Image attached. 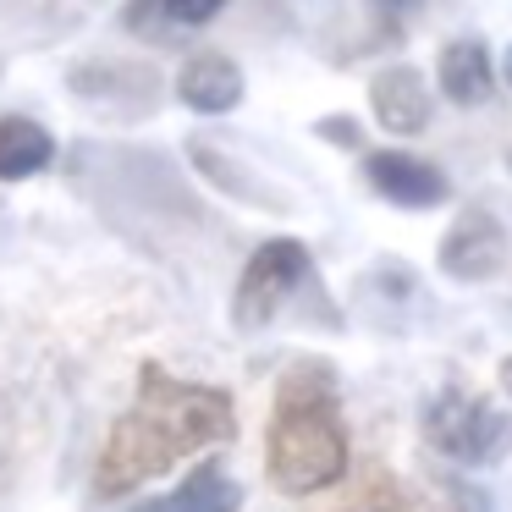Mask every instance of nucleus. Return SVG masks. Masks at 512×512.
<instances>
[{
	"label": "nucleus",
	"instance_id": "dca6fc26",
	"mask_svg": "<svg viewBox=\"0 0 512 512\" xmlns=\"http://www.w3.org/2000/svg\"><path fill=\"white\" fill-rule=\"evenodd\" d=\"M501 78H507V89H512V45H507V56H501Z\"/></svg>",
	"mask_w": 512,
	"mask_h": 512
},
{
	"label": "nucleus",
	"instance_id": "2eb2a0df",
	"mask_svg": "<svg viewBox=\"0 0 512 512\" xmlns=\"http://www.w3.org/2000/svg\"><path fill=\"white\" fill-rule=\"evenodd\" d=\"M501 386H507V397H512V353L501 358Z\"/></svg>",
	"mask_w": 512,
	"mask_h": 512
},
{
	"label": "nucleus",
	"instance_id": "1a4fd4ad",
	"mask_svg": "<svg viewBox=\"0 0 512 512\" xmlns=\"http://www.w3.org/2000/svg\"><path fill=\"white\" fill-rule=\"evenodd\" d=\"M435 72H441V94L452 105H485L496 94V67H490V50L479 39H452Z\"/></svg>",
	"mask_w": 512,
	"mask_h": 512
},
{
	"label": "nucleus",
	"instance_id": "9d476101",
	"mask_svg": "<svg viewBox=\"0 0 512 512\" xmlns=\"http://www.w3.org/2000/svg\"><path fill=\"white\" fill-rule=\"evenodd\" d=\"M237 507H243V485L221 463H199L188 468V479L166 501H149L144 512H237Z\"/></svg>",
	"mask_w": 512,
	"mask_h": 512
},
{
	"label": "nucleus",
	"instance_id": "ddd939ff",
	"mask_svg": "<svg viewBox=\"0 0 512 512\" xmlns=\"http://www.w3.org/2000/svg\"><path fill=\"white\" fill-rule=\"evenodd\" d=\"M160 12L171 17L177 28H204L226 12V0H160Z\"/></svg>",
	"mask_w": 512,
	"mask_h": 512
},
{
	"label": "nucleus",
	"instance_id": "4468645a",
	"mask_svg": "<svg viewBox=\"0 0 512 512\" xmlns=\"http://www.w3.org/2000/svg\"><path fill=\"white\" fill-rule=\"evenodd\" d=\"M375 6V17H380V28H386V39H397V28L408 23L413 12H419L424 0H369Z\"/></svg>",
	"mask_w": 512,
	"mask_h": 512
},
{
	"label": "nucleus",
	"instance_id": "20e7f679",
	"mask_svg": "<svg viewBox=\"0 0 512 512\" xmlns=\"http://www.w3.org/2000/svg\"><path fill=\"white\" fill-rule=\"evenodd\" d=\"M309 276H314V259H309V248H303L298 237H270V243H259L254 259L243 265V276H237L232 320L243 325V331L270 325Z\"/></svg>",
	"mask_w": 512,
	"mask_h": 512
},
{
	"label": "nucleus",
	"instance_id": "6e6552de",
	"mask_svg": "<svg viewBox=\"0 0 512 512\" xmlns=\"http://www.w3.org/2000/svg\"><path fill=\"white\" fill-rule=\"evenodd\" d=\"M243 67L232 56H215V50H199V56L182 61L177 72V100L188 111H204V116H221L232 105H243Z\"/></svg>",
	"mask_w": 512,
	"mask_h": 512
},
{
	"label": "nucleus",
	"instance_id": "9b49d317",
	"mask_svg": "<svg viewBox=\"0 0 512 512\" xmlns=\"http://www.w3.org/2000/svg\"><path fill=\"white\" fill-rule=\"evenodd\" d=\"M56 160V138L34 116H0V182H28Z\"/></svg>",
	"mask_w": 512,
	"mask_h": 512
},
{
	"label": "nucleus",
	"instance_id": "0eeeda50",
	"mask_svg": "<svg viewBox=\"0 0 512 512\" xmlns=\"http://www.w3.org/2000/svg\"><path fill=\"white\" fill-rule=\"evenodd\" d=\"M369 105H375V122L397 138L424 133V127H430V111H435L430 83L413 67H380L375 78H369Z\"/></svg>",
	"mask_w": 512,
	"mask_h": 512
},
{
	"label": "nucleus",
	"instance_id": "7ed1b4c3",
	"mask_svg": "<svg viewBox=\"0 0 512 512\" xmlns=\"http://www.w3.org/2000/svg\"><path fill=\"white\" fill-rule=\"evenodd\" d=\"M424 441L435 457L463 468H490L512 452V419L496 402L474 397L463 386H446L441 397L424 408Z\"/></svg>",
	"mask_w": 512,
	"mask_h": 512
},
{
	"label": "nucleus",
	"instance_id": "39448f33",
	"mask_svg": "<svg viewBox=\"0 0 512 512\" xmlns=\"http://www.w3.org/2000/svg\"><path fill=\"white\" fill-rule=\"evenodd\" d=\"M435 265H441L452 281H490L501 265H507V226H501L485 204H463L457 221L446 226Z\"/></svg>",
	"mask_w": 512,
	"mask_h": 512
},
{
	"label": "nucleus",
	"instance_id": "f8f14e48",
	"mask_svg": "<svg viewBox=\"0 0 512 512\" xmlns=\"http://www.w3.org/2000/svg\"><path fill=\"white\" fill-rule=\"evenodd\" d=\"M331 512H419V501L408 496V485H402L386 463H364V479H358Z\"/></svg>",
	"mask_w": 512,
	"mask_h": 512
},
{
	"label": "nucleus",
	"instance_id": "f257e3e1",
	"mask_svg": "<svg viewBox=\"0 0 512 512\" xmlns=\"http://www.w3.org/2000/svg\"><path fill=\"white\" fill-rule=\"evenodd\" d=\"M237 435V402L221 386L177 380L166 364L138 369V397L105 435V452L94 463V490L105 501L138 490L144 479L166 474L171 463L204 452Z\"/></svg>",
	"mask_w": 512,
	"mask_h": 512
},
{
	"label": "nucleus",
	"instance_id": "423d86ee",
	"mask_svg": "<svg viewBox=\"0 0 512 512\" xmlns=\"http://www.w3.org/2000/svg\"><path fill=\"white\" fill-rule=\"evenodd\" d=\"M364 177L380 199L402 204V210H435V204H446V193H452V182H446V171L435 166V160L402 155V149H369Z\"/></svg>",
	"mask_w": 512,
	"mask_h": 512
},
{
	"label": "nucleus",
	"instance_id": "f03ea898",
	"mask_svg": "<svg viewBox=\"0 0 512 512\" xmlns=\"http://www.w3.org/2000/svg\"><path fill=\"white\" fill-rule=\"evenodd\" d=\"M265 474L281 496H320L347 479V424L336 408L331 369H287L265 430Z\"/></svg>",
	"mask_w": 512,
	"mask_h": 512
}]
</instances>
